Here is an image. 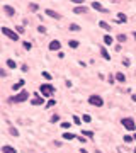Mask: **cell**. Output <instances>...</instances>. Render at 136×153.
I'll return each mask as SVG.
<instances>
[{
  "label": "cell",
  "instance_id": "1",
  "mask_svg": "<svg viewBox=\"0 0 136 153\" xmlns=\"http://www.w3.org/2000/svg\"><path fill=\"white\" fill-rule=\"evenodd\" d=\"M27 97H29L27 90H22L21 94H17V95H14V97L9 99V102H24V100H27Z\"/></svg>",
  "mask_w": 136,
  "mask_h": 153
},
{
  "label": "cell",
  "instance_id": "2",
  "mask_svg": "<svg viewBox=\"0 0 136 153\" xmlns=\"http://www.w3.org/2000/svg\"><path fill=\"white\" fill-rule=\"evenodd\" d=\"M39 90H41V94H43V95H46V97H48V95H51V94L54 92V87H53V85H49V83H44V85H41V87H39Z\"/></svg>",
  "mask_w": 136,
  "mask_h": 153
},
{
  "label": "cell",
  "instance_id": "3",
  "mask_svg": "<svg viewBox=\"0 0 136 153\" xmlns=\"http://www.w3.org/2000/svg\"><path fill=\"white\" fill-rule=\"evenodd\" d=\"M88 102L92 105H97V107H100V105L104 104V100L99 97V95H90V97H88Z\"/></svg>",
  "mask_w": 136,
  "mask_h": 153
},
{
  "label": "cell",
  "instance_id": "4",
  "mask_svg": "<svg viewBox=\"0 0 136 153\" xmlns=\"http://www.w3.org/2000/svg\"><path fill=\"white\" fill-rule=\"evenodd\" d=\"M2 33L5 34L7 38L14 39V41H17V39H19V36H17V34L14 33V31H12V29H9V27H2Z\"/></svg>",
  "mask_w": 136,
  "mask_h": 153
},
{
  "label": "cell",
  "instance_id": "5",
  "mask_svg": "<svg viewBox=\"0 0 136 153\" xmlns=\"http://www.w3.org/2000/svg\"><path fill=\"white\" fill-rule=\"evenodd\" d=\"M123 126H124L126 129H135V121L133 119H129V117H124V119H123Z\"/></svg>",
  "mask_w": 136,
  "mask_h": 153
},
{
  "label": "cell",
  "instance_id": "6",
  "mask_svg": "<svg viewBox=\"0 0 136 153\" xmlns=\"http://www.w3.org/2000/svg\"><path fill=\"white\" fill-rule=\"evenodd\" d=\"M60 48H61L60 41H51V43H49V49H51V51H58Z\"/></svg>",
  "mask_w": 136,
  "mask_h": 153
},
{
  "label": "cell",
  "instance_id": "7",
  "mask_svg": "<svg viewBox=\"0 0 136 153\" xmlns=\"http://www.w3.org/2000/svg\"><path fill=\"white\" fill-rule=\"evenodd\" d=\"M92 7L95 9V10H99V12H106V9H104V7L99 4V2H92Z\"/></svg>",
  "mask_w": 136,
  "mask_h": 153
},
{
  "label": "cell",
  "instance_id": "8",
  "mask_svg": "<svg viewBox=\"0 0 136 153\" xmlns=\"http://www.w3.org/2000/svg\"><path fill=\"white\" fill-rule=\"evenodd\" d=\"M4 10H5L7 16H14V12H16V10H14V7H10V5H5V7H4Z\"/></svg>",
  "mask_w": 136,
  "mask_h": 153
},
{
  "label": "cell",
  "instance_id": "9",
  "mask_svg": "<svg viewBox=\"0 0 136 153\" xmlns=\"http://www.w3.org/2000/svg\"><path fill=\"white\" fill-rule=\"evenodd\" d=\"M46 14H48L49 17H54V19H60V14H58V12H54V10H46Z\"/></svg>",
  "mask_w": 136,
  "mask_h": 153
},
{
  "label": "cell",
  "instance_id": "10",
  "mask_svg": "<svg viewBox=\"0 0 136 153\" xmlns=\"http://www.w3.org/2000/svg\"><path fill=\"white\" fill-rule=\"evenodd\" d=\"M2 152H4V153H17L16 148H12V146H4V148H2Z\"/></svg>",
  "mask_w": 136,
  "mask_h": 153
},
{
  "label": "cell",
  "instance_id": "11",
  "mask_svg": "<svg viewBox=\"0 0 136 153\" xmlns=\"http://www.w3.org/2000/svg\"><path fill=\"white\" fill-rule=\"evenodd\" d=\"M73 12H75V14H83V12H87V7H75Z\"/></svg>",
  "mask_w": 136,
  "mask_h": 153
},
{
  "label": "cell",
  "instance_id": "12",
  "mask_svg": "<svg viewBox=\"0 0 136 153\" xmlns=\"http://www.w3.org/2000/svg\"><path fill=\"white\" fill-rule=\"evenodd\" d=\"M31 104H33V105H41V104H43V99H39V97H34V100L31 102Z\"/></svg>",
  "mask_w": 136,
  "mask_h": 153
},
{
  "label": "cell",
  "instance_id": "13",
  "mask_svg": "<svg viewBox=\"0 0 136 153\" xmlns=\"http://www.w3.org/2000/svg\"><path fill=\"white\" fill-rule=\"evenodd\" d=\"M100 55H102L104 58H106V60H109V58H111V56H109V53L106 51V48H102V49H100Z\"/></svg>",
  "mask_w": 136,
  "mask_h": 153
},
{
  "label": "cell",
  "instance_id": "14",
  "mask_svg": "<svg viewBox=\"0 0 136 153\" xmlns=\"http://www.w3.org/2000/svg\"><path fill=\"white\" fill-rule=\"evenodd\" d=\"M116 78H117L119 82H124V80H126V76L123 75V73H116Z\"/></svg>",
  "mask_w": 136,
  "mask_h": 153
},
{
  "label": "cell",
  "instance_id": "15",
  "mask_svg": "<svg viewBox=\"0 0 136 153\" xmlns=\"http://www.w3.org/2000/svg\"><path fill=\"white\" fill-rule=\"evenodd\" d=\"M99 26H100V27H102V29H107V31H109V29H111V27H109V24H107V22H99Z\"/></svg>",
  "mask_w": 136,
  "mask_h": 153
},
{
  "label": "cell",
  "instance_id": "16",
  "mask_svg": "<svg viewBox=\"0 0 136 153\" xmlns=\"http://www.w3.org/2000/svg\"><path fill=\"white\" fill-rule=\"evenodd\" d=\"M63 138H65V140H73V138H75V134H71V133H65V134H63Z\"/></svg>",
  "mask_w": 136,
  "mask_h": 153
},
{
  "label": "cell",
  "instance_id": "17",
  "mask_svg": "<svg viewBox=\"0 0 136 153\" xmlns=\"http://www.w3.org/2000/svg\"><path fill=\"white\" fill-rule=\"evenodd\" d=\"M22 85H24V80H19V82H17L16 85H14V90H17V88H21Z\"/></svg>",
  "mask_w": 136,
  "mask_h": 153
},
{
  "label": "cell",
  "instance_id": "18",
  "mask_svg": "<svg viewBox=\"0 0 136 153\" xmlns=\"http://www.w3.org/2000/svg\"><path fill=\"white\" fill-rule=\"evenodd\" d=\"M104 43L111 44V43H112V38H111V36H104Z\"/></svg>",
  "mask_w": 136,
  "mask_h": 153
},
{
  "label": "cell",
  "instance_id": "19",
  "mask_svg": "<svg viewBox=\"0 0 136 153\" xmlns=\"http://www.w3.org/2000/svg\"><path fill=\"white\" fill-rule=\"evenodd\" d=\"M7 65H9V68H16V61L14 60H7Z\"/></svg>",
  "mask_w": 136,
  "mask_h": 153
},
{
  "label": "cell",
  "instance_id": "20",
  "mask_svg": "<svg viewBox=\"0 0 136 153\" xmlns=\"http://www.w3.org/2000/svg\"><path fill=\"white\" fill-rule=\"evenodd\" d=\"M117 19H119V22H126V16H124V14H117Z\"/></svg>",
  "mask_w": 136,
  "mask_h": 153
},
{
  "label": "cell",
  "instance_id": "21",
  "mask_svg": "<svg viewBox=\"0 0 136 153\" xmlns=\"http://www.w3.org/2000/svg\"><path fill=\"white\" fill-rule=\"evenodd\" d=\"M29 7H31V10H34V12H36V10L39 9V7H38V4H29Z\"/></svg>",
  "mask_w": 136,
  "mask_h": 153
},
{
  "label": "cell",
  "instance_id": "22",
  "mask_svg": "<svg viewBox=\"0 0 136 153\" xmlns=\"http://www.w3.org/2000/svg\"><path fill=\"white\" fill-rule=\"evenodd\" d=\"M54 104H56V100H53V99H51V100H48V104H46V107H53Z\"/></svg>",
  "mask_w": 136,
  "mask_h": 153
},
{
  "label": "cell",
  "instance_id": "23",
  "mask_svg": "<svg viewBox=\"0 0 136 153\" xmlns=\"http://www.w3.org/2000/svg\"><path fill=\"white\" fill-rule=\"evenodd\" d=\"M83 134H85V136H90V138L94 136V133H92V131H88V129H83Z\"/></svg>",
  "mask_w": 136,
  "mask_h": 153
},
{
  "label": "cell",
  "instance_id": "24",
  "mask_svg": "<svg viewBox=\"0 0 136 153\" xmlns=\"http://www.w3.org/2000/svg\"><path fill=\"white\" fill-rule=\"evenodd\" d=\"M124 141H126V143H131V141H133V136H129V134H126V136H124Z\"/></svg>",
  "mask_w": 136,
  "mask_h": 153
},
{
  "label": "cell",
  "instance_id": "25",
  "mask_svg": "<svg viewBox=\"0 0 136 153\" xmlns=\"http://www.w3.org/2000/svg\"><path fill=\"white\" fill-rule=\"evenodd\" d=\"M70 46L71 48H78V41H70Z\"/></svg>",
  "mask_w": 136,
  "mask_h": 153
},
{
  "label": "cell",
  "instance_id": "26",
  "mask_svg": "<svg viewBox=\"0 0 136 153\" xmlns=\"http://www.w3.org/2000/svg\"><path fill=\"white\" fill-rule=\"evenodd\" d=\"M83 121H85V123H90V121H92V117H90L88 114H85V116H83Z\"/></svg>",
  "mask_w": 136,
  "mask_h": 153
},
{
  "label": "cell",
  "instance_id": "27",
  "mask_svg": "<svg viewBox=\"0 0 136 153\" xmlns=\"http://www.w3.org/2000/svg\"><path fill=\"white\" fill-rule=\"evenodd\" d=\"M70 29H71V31H78V29H80V27H78L77 24H71V26H70Z\"/></svg>",
  "mask_w": 136,
  "mask_h": 153
},
{
  "label": "cell",
  "instance_id": "28",
  "mask_svg": "<svg viewBox=\"0 0 136 153\" xmlns=\"http://www.w3.org/2000/svg\"><path fill=\"white\" fill-rule=\"evenodd\" d=\"M43 76L46 78V80H49V78H51V75H49L48 71H43Z\"/></svg>",
  "mask_w": 136,
  "mask_h": 153
},
{
  "label": "cell",
  "instance_id": "29",
  "mask_svg": "<svg viewBox=\"0 0 136 153\" xmlns=\"http://www.w3.org/2000/svg\"><path fill=\"white\" fill-rule=\"evenodd\" d=\"M10 133L14 134V136H17V134H19V131H17L16 128H10Z\"/></svg>",
  "mask_w": 136,
  "mask_h": 153
},
{
  "label": "cell",
  "instance_id": "30",
  "mask_svg": "<svg viewBox=\"0 0 136 153\" xmlns=\"http://www.w3.org/2000/svg\"><path fill=\"white\" fill-rule=\"evenodd\" d=\"M38 31H39V33H46V27H44V26H39Z\"/></svg>",
  "mask_w": 136,
  "mask_h": 153
},
{
  "label": "cell",
  "instance_id": "31",
  "mask_svg": "<svg viewBox=\"0 0 136 153\" xmlns=\"http://www.w3.org/2000/svg\"><path fill=\"white\" fill-rule=\"evenodd\" d=\"M73 121H75V124H80V117H77V116H73Z\"/></svg>",
  "mask_w": 136,
  "mask_h": 153
},
{
  "label": "cell",
  "instance_id": "32",
  "mask_svg": "<svg viewBox=\"0 0 136 153\" xmlns=\"http://www.w3.org/2000/svg\"><path fill=\"white\" fill-rule=\"evenodd\" d=\"M24 48H26V49H31V43H27V41H26V43H24Z\"/></svg>",
  "mask_w": 136,
  "mask_h": 153
},
{
  "label": "cell",
  "instance_id": "33",
  "mask_svg": "<svg viewBox=\"0 0 136 153\" xmlns=\"http://www.w3.org/2000/svg\"><path fill=\"white\" fill-rule=\"evenodd\" d=\"M60 119V117H58V116H53V117H51V123H56V121Z\"/></svg>",
  "mask_w": 136,
  "mask_h": 153
},
{
  "label": "cell",
  "instance_id": "34",
  "mask_svg": "<svg viewBox=\"0 0 136 153\" xmlns=\"http://www.w3.org/2000/svg\"><path fill=\"white\" fill-rule=\"evenodd\" d=\"M61 128H65V129H66V128H70V123H63V124H61Z\"/></svg>",
  "mask_w": 136,
  "mask_h": 153
},
{
  "label": "cell",
  "instance_id": "35",
  "mask_svg": "<svg viewBox=\"0 0 136 153\" xmlns=\"http://www.w3.org/2000/svg\"><path fill=\"white\" fill-rule=\"evenodd\" d=\"M119 41H126V36H124V34H119Z\"/></svg>",
  "mask_w": 136,
  "mask_h": 153
},
{
  "label": "cell",
  "instance_id": "36",
  "mask_svg": "<svg viewBox=\"0 0 136 153\" xmlns=\"http://www.w3.org/2000/svg\"><path fill=\"white\" fill-rule=\"evenodd\" d=\"M82 153H87V152H85V150H82Z\"/></svg>",
  "mask_w": 136,
  "mask_h": 153
},
{
  "label": "cell",
  "instance_id": "37",
  "mask_svg": "<svg viewBox=\"0 0 136 153\" xmlns=\"http://www.w3.org/2000/svg\"><path fill=\"white\" fill-rule=\"evenodd\" d=\"M135 38H136V33H135Z\"/></svg>",
  "mask_w": 136,
  "mask_h": 153
},
{
  "label": "cell",
  "instance_id": "38",
  "mask_svg": "<svg viewBox=\"0 0 136 153\" xmlns=\"http://www.w3.org/2000/svg\"><path fill=\"white\" fill-rule=\"evenodd\" d=\"M135 153H136V148H135Z\"/></svg>",
  "mask_w": 136,
  "mask_h": 153
},
{
  "label": "cell",
  "instance_id": "39",
  "mask_svg": "<svg viewBox=\"0 0 136 153\" xmlns=\"http://www.w3.org/2000/svg\"><path fill=\"white\" fill-rule=\"evenodd\" d=\"M135 140H136V134H135Z\"/></svg>",
  "mask_w": 136,
  "mask_h": 153
}]
</instances>
